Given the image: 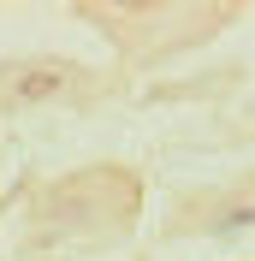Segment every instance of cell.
Masks as SVG:
<instances>
[{
  "label": "cell",
  "mask_w": 255,
  "mask_h": 261,
  "mask_svg": "<svg viewBox=\"0 0 255 261\" xmlns=\"http://www.w3.org/2000/svg\"><path fill=\"white\" fill-rule=\"evenodd\" d=\"M65 83H71V65H60V60H48V65H12L6 101H48V95H60Z\"/></svg>",
  "instance_id": "6da1fadb"
},
{
  "label": "cell",
  "mask_w": 255,
  "mask_h": 261,
  "mask_svg": "<svg viewBox=\"0 0 255 261\" xmlns=\"http://www.w3.org/2000/svg\"><path fill=\"white\" fill-rule=\"evenodd\" d=\"M220 226H255V202H243V208H232V214L220 220Z\"/></svg>",
  "instance_id": "7a4b0ae2"
}]
</instances>
